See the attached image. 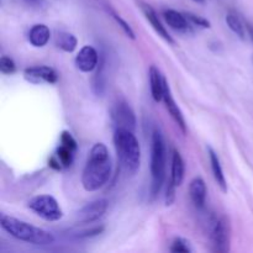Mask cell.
<instances>
[{
    "label": "cell",
    "instance_id": "9",
    "mask_svg": "<svg viewBox=\"0 0 253 253\" xmlns=\"http://www.w3.org/2000/svg\"><path fill=\"white\" fill-rule=\"evenodd\" d=\"M24 78L32 84H54L58 81V73L49 66H34L25 69Z\"/></svg>",
    "mask_w": 253,
    "mask_h": 253
},
{
    "label": "cell",
    "instance_id": "14",
    "mask_svg": "<svg viewBox=\"0 0 253 253\" xmlns=\"http://www.w3.org/2000/svg\"><path fill=\"white\" fill-rule=\"evenodd\" d=\"M142 10H143V14H145L146 19L148 20V22H150L151 26L153 27V30L157 32L158 36L162 37V39L165 40V41H167L168 43H170V44L174 43V40L172 39V36L169 35L168 30L166 29V26H163L162 21L160 20L158 15L156 14L155 10H153L150 5H143Z\"/></svg>",
    "mask_w": 253,
    "mask_h": 253
},
{
    "label": "cell",
    "instance_id": "17",
    "mask_svg": "<svg viewBox=\"0 0 253 253\" xmlns=\"http://www.w3.org/2000/svg\"><path fill=\"white\" fill-rule=\"evenodd\" d=\"M185 165L182 155L177 150L172 152V167H170V183L174 187H179L184 180Z\"/></svg>",
    "mask_w": 253,
    "mask_h": 253
},
{
    "label": "cell",
    "instance_id": "15",
    "mask_svg": "<svg viewBox=\"0 0 253 253\" xmlns=\"http://www.w3.org/2000/svg\"><path fill=\"white\" fill-rule=\"evenodd\" d=\"M148 77H150V89L151 95L153 100L161 101L163 100V91H165V82L166 78L161 74L157 67L151 66L148 71Z\"/></svg>",
    "mask_w": 253,
    "mask_h": 253
},
{
    "label": "cell",
    "instance_id": "23",
    "mask_svg": "<svg viewBox=\"0 0 253 253\" xmlns=\"http://www.w3.org/2000/svg\"><path fill=\"white\" fill-rule=\"evenodd\" d=\"M0 71L2 74H12L16 71V64L14 59L7 56H2L0 58Z\"/></svg>",
    "mask_w": 253,
    "mask_h": 253
},
{
    "label": "cell",
    "instance_id": "29",
    "mask_svg": "<svg viewBox=\"0 0 253 253\" xmlns=\"http://www.w3.org/2000/svg\"><path fill=\"white\" fill-rule=\"evenodd\" d=\"M193 1H195V2H204L205 0H193Z\"/></svg>",
    "mask_w": 253,
    "mask_h": 253
},
{
    "label": "cell",
    "instance_id": "8",
    "mask_svg": "<svg viewBox=\"0 0 253 253\" xmlns=\"http://www.w3.org/2000/svg\"><path fill=\"white\" fill-rule=\"evenodd\" d=\"M108 200L106 199H98L94 202L88 203L83 208L78 210L76 214V220L78 224H91V222L98 221L100 217L104 216V214L108 210Z\"/></svg>",
    "mask_w": 253,
    "mask_h": 253
},
{
    "label": "cell",
    "instance_id": "7",
    "mask_svg": "<svg viewBox=\"0 0 253 253\" xmlns=\"http://www.w3.org/2000/svg\"><path fill=\"white\" fill-rule=\"evenodd\" d=\"M111 120L115 128H127L133 131L136 127V116L126 101L118 100L111 108Z\"/></svg>",
    "mask_w": 253,
    "mask_h": 253
},
{
    "label": "cell",
    "instance_id": "1",
    "mask_svg": "<svg viewBox=\"0 0 253 253\" xmlns=\"http://www.w3.org/2000/svg\"><path fill=\"white\" fill-rule=\"evenodd\" d=\"M113 162L108 147L99 142L91 147L82 173V185L86 192H96L101 189L110 179Z\"/></svg>",
    "mask_w": 253,
    "mask_h": 253
},
{
    "label": "cell",
    "instance_id": "22",
    "mask_svg": "<svg viewBox=\"0 0 253 253\" xmlns=\"http://www.w3.org/2000/svg\"><path fill=\"white\" fill-rule=\"evenodd\" d=\"M169 251L173 253H189L192 252V249L187 240L182 239V237H175L170 245Z\"/></svg>",
    "mask_w": 253,
    "mask_h": 253
},
{
    "label": "cell",
    "instance_id": "26",
    "mask_svg": "<svg viewBox=\"0 0 253 253\" xmlns=\"http://www.w3.org/2000/svg\"><path fill=\"white\" fill-rule=\"evenodd\" d=\"M113 17L115 19V21L118 22L119 26L123 29V31L125 32V34L127 35L128 37H130V39L135 40V32H133V30L131 29V26L128 25V22H126L125 20H124L123 17H121L120 15H118V14H113Z\"/></svg>",
    "mask_w": 253,
    "mask_h": 253
},
{
    "label": "cell",
    "instance_id": "2",
    "mask_svg": "<svg viewBox=\"0 0 253 253\" xmlns=\"http://www.w3.org/2000/svg\"><path fill=\"white\" fill-rule=\"evenodd\" d=\"M0 225H1V229L6 231L10 236L26 244L36 245V246H48L54 242L53 234L14 216L1 215Z\"/></svg>",
    "mask_w": 253,
    "mask_h": 253
},
{
    "label": "cell",
    "instance_id": "19",
    "mask_svg": "<svg viewBox=\"0 0 253 253\" xmlns=\"http://www.w3.org/2000/svg\"><path fill=\"white\" fill-rule=\"evenodd\" d=\"M54 43L58 48H61L64 52H73L77 48V44H78V40L74 36L73 34H69V32L61 31L57 32L56 37H54Z\"/></svg>",
    "mask_w": 253,
    "mask_h": 253
},
{
    "label": "cell",
    "instance_id": "3",
    "mask_svg": "<svg viewBox=\"0 0 253 253\" xmlns=\"http://www.w3.org/2000/svg\"><path fill=\"white\" fill-rule=\"evenodd\" d=\"M114 146L126 172L135 174L141 165V147L133 131L127 128H115Z\"/></svg>",
    "mask_w": 253,
    "mask_h": 253
},
{
    "label": "cell",
    "instance_id": "30",
    "mask_svg": "<svg viewBox=\"0 0 253 253\" xmlns=\"http://www.w3.org/2000/svg\"><path fill=\"white\" fill-rule=\"evenodd\" d=\"M252 59H253V57H252Z\"/></svg>",
    "mask_w": 253,
    "mask_h": 253
},
{
    "label": "cell",
    "instance_id": "16",
    "mask_svg": "<svg viewBox=\"0 0 253 253\" xmlns=\"http://www.w3.org/2000/svg\"><path fill=\"white\" fill-rule=\"evenodd\" d=\"M51 39V31L44 24H36L30 29L29 42L34 47H44Z\"/></svg>",
    "mask_w": 253,
    "mask_h": 253
},
{
    "label": "cell",
    "instance_id": "5",
    "mask_svg": "<svg viewBox=\"0 0 253 253\" xmlns=\"http://www.w3.org/2000/svg\"><path fill=\"white\" fill-rule=\"evenodd\" d=\"M27 208L44 221H59L63 217V211L58 202L48 194L37 195L30 199V202L27 203Z\"/></svg>",
    "mask_w": 253,
    "mask_h": 253
},
{
    "label": "cell",
    "instance_id": "24",
    "mask_svg": "<svg viewBox=\"0 0 253 253\" xmlns=\"http://www.w3.org/2000/svg\"><path fill=\"white\" fill-rule=\"evenodd\" d=\"M184 14L187 19L189 20L190 24H192V26L202 27V29H209L210 27V22L207 19H204V17L198 16V15L192 14V12H184Z\"/></svg>",
    "mask_w": 253,
    "mask_h": 253
},
{
    "label": "cell",
    "instance_id": "10",
    "mask_svg": "<svg viewBox=\"0 0 253 253\" xmlns=\"http://www.w3.org/2000/svg\"><path fill=\"white\" fill-rule=\"evenodd\" d=\"M76 67L83 73H90L94 69L98 68L100 59H99V53L93 46H83L78 54L74 59Z\"/></svg>",
    "mask_w": 253,
    "mask_h": 253
},
{
    "label": "cell",
    "instance_id": "28",
    "mask_svg": "<svg viewBox=\"0 0 253 253\" xmlns=\"http://www.w3.org/2000/svg\"><path fill=\"white\" fill-rule=\"evenodd\" d=\"M247 32H249L250 37H251L252 41H253V26L252 25H249V26H247Z\"/></svg>",
    "mask_w": 253,
    "mask_h": 253
},
{
    "label": "cell",
    "instance_id": "11",
    "mask_svg": "<svg viewBox=\"0 0 253 253\" xmlns=\"http://www.w3.org/2000/svg\"><path fill=\"white\" fill-rule=\"evenodd\" d=\"M163 101H165V105L167 111L169 113L170 118L175 121V124L178 125V127L180 128L183 133H187V123H185L184 115H183L182 110L178 106L177 101L173 98V94L170 91L169 84H168L167 79L165 82V91H163Z\"/></svg>",
    "mask_w": 253,
    "mask_h": 253
},
{
    "label": "cell",
    "instance_id": "25",
    "mask_svg": "<svg viewBox=\"0 0 253 253\" xmlns=\"http://www.w3.org/2000/svg\"><path fill=\"white\" fill-rule=\"evenodd\" d=\"M59 143L61 145H64L67 146V147L72 148L73 151L78 150V143H77L76 138L72 136V133L69 132V131H63V132L61 133V137H59Z\"/></svg>",
    "mask_w": 253,
    "mask_h": 253
},
{
    "label": "cell",
    "instance_id": "4",
    "mask_svg": "<svg viewBox=\"0 0 253 253\" xmlns=\"http://www.w3.org/2000/svg\"><path fill=\"white\" fill-rule=\"evenodd\" d=\"M151 195L157 197L162 189L166 173V143L160 130H155L151 138Z\"/></svg>",
    "mask_w": 253,
    "mask_h": 253
},
{
    "label": "cell",
    "instance_id": "12",
    "mask_svg": "<svg viewBox=\"0 0 253 253\" xmlns=\"http://www.w3.org/2000/svg\"><path fill=\"white\" fill-rule=\"evenodd\" d=\"M207 184L202 177H195L189 184V195L197 209H203L207 203Z\"/></svg>",
    "mask_w": 253,
    "mask_h": 253
},
{
    "label": "cell",
    "instance_id": "21",
    "mask_svg": "<svg viewBox=\"0 0 253 253\" xmlns=\"http://www.w3.org/2000/svg\"><path fill=\"white\" fill-rule=\"evenodd\" d=\"M74 153H76V151H73L72 148L67 147V146L64 145H61L59 143V146L57 147L56 150V158L59 161V163H61L62 168H68L71 167L72 163H73L74 161Z\"/></svg>",
    "mask_w": 253,
    "mask_h": 253
},
{
    "label": "cell",
    "instance_id": "27",
    "mask_svg": "<svg viewBox=\"0 0 253 253\" xmlns=\"http://www.w3.org/2000/svg\"><path fill=\"white\" fill-rule=\"evenodd\" d=\"M21 1L31 9L36 10H42L47 6V0H21Z\"/></svg>",
    "mask_w": 253,
    "mask_h": 253
},
{
    "label": "cell",
    "instance_id": "18",
    "mask_svg": "<svg viewBox=\"0 0 253 253\" xmlns=\"http://www.w3.org/2000/svg\"><path fill=\"white\" fill-rule=\"evenodd\" d=\"M208 152H209V160H210V165H211V170H212V175H214L215 182L217 183V185H219L220 189H221L222 192L226 193L227 182H226V178H225L224 170H222L221 163H220L219 156L216 155V152H215L211 147L208 148Z\"/></svg>",
    "mask_w": 253,
    "mask_h": 253
},
{
    "label": "cell",
    "instance_id": "20",
    "mask_svg": "<svg viewBox=\"0 0 253 253\" xmlns=\"http://www.w3.org/2000/svg\"><path fill=\"white\" fill-rule=\"evenodd\" d=\"M225 21H226L229 29L231 30L236 36H239L240 39H245V36H246V27H245L241 19H240L236 14L229 12V14L226 15V17H225Z\"/></svg>",
    "mask_w": 253,
    "mask_h": 253
},
{
    "label": "cell",
    "instance_id": "6",
    "mask_svg": "<svg viewBox=\"0 0 253 253\" xmlns=\"http://www.w3.org/2000/svg\"><path fill=\"white\" fill-rule=\"evenodd\" d=\"M210 241L215 252L225 253L230 250V224L225 216L212 219L210 225Z\"/></svg>",
    "mask_w": 253,
    "mask_h": 253
},
{
    "label": "cell",
    "instance_id": "13",
    "mask_svg": "<svg viewBox=\"0 0 253 253\" xmlns=\"http://www.w3.org/2000/svg\"><path fill=\"white\" fill-rule=\"evenodd\" d=\"M163 17L168 26L172 27L173 30L179 32H189L192 30V24L187 19L185 14L177 11L173 9H167L163 11Z\"/></svg>",
    "mask_w": 253,
    "mask_h": 253
}]
</instances>
